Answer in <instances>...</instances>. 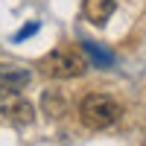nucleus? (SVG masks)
<instances>
[{"instance_id": "nucleus-7", "label": "nucleus", "mask_w": 146, "mask_h": 146, "mask_svg": "<svg viewBox=\"0 0 146 146\" xmlns=\"http://www.w3.org/2000/svg\"><path fill=\"white\" fill-rule=\"evenodd\" d=\"M85 53L91 56V62H96L100 67H111L114 64V56L111 53H105L100 44H94V41H85Z\"/></svg>"}, {"instance_id": "nucleus-2", "label": "nucleus", "mask_w": 146, "mask_h": 146, "mask_svg": "<svg viewBox=\"0 0 146 146\" xmlns=\"http://www.w3.org/2000/svg\"><path fill=\"white\" fill-rule=\"evenodd\" d=\"M41 73L50 79H79L88 73V62L73 50H53L41 58Z\"/></svg>"}, {"instance_id": "nucleus-6", "label": "nucleus", "mask_w": 146, "mask_h": 146, "mask_svg": "<svg viewBox=\"0 0 146 146\" xmlns=\"http://www.w3.org/2000/svg\"><path fill=\"white\" fill-rule=\"evenodd\" d=\"M41 108H44V114L53 117V120H58V117L67 114V102H64V96L58 91H44L41 94Z\"/></svg>"}, {"instance_id": "nucleus-5", "label": "nucleus", "mask_w": 146, "mask_h": 146, "mask_svg": "<svg viewBox=\"0 0 146 146\" xmlns=\"http://www.w3.org/2000/svg\"><path fill=\"white\" fill-rule=\"evenodd\" d=\"M114 0H85V15H88L91 23H96V27H102V23L114 15Z\"/></svg>"}, {"instance_id": "nucleus-1", "label": "nucleus", "mask_w": 146, "mask_h": 146, "mask_svg": "<svg viewBox=\"0 0 146 146\" xmlns=\"http://www.w3.org/2000/svg\"><path fill=\"white\" fill-rule=\"evenodd\" d=\"M120 114H123V108L114 96L108 94H88L85 100L79 102V120L85 129L91 131H102V129H111Z\"/></svg>"}, {"instance_id": "nucleus-3", "label": "nucleus", "mask_w": 146, "mask_h": 146, "mask_svg": "<svg viewBox=\"0 0 146 146\" xmlns=\"http://www.w3.org/2000/svg\"><path fill=\"white\" fill-rule=\"evenodd\" d=\"M0 114L9 117L12 123H21V126H29L35 120L32 105L27 102V96L18 88H0Z\"/></svg>"}, {"instance_id": "nucleus-8", "label": "nucleus", "mask_w": 146, "mask_h": 146, "mask_svg": "<svg viewBox=\"0 0 146 146\" xmlns=\"http://www.w3.org/2000/svg\"><path fill=\"white\" fill-rule=\"evenodd\" d=\"M38 32V23H27L23 29H18L15 35H12V41H23V38H29V35H35Z\"/></svg>"}, {"instance_id": "nucleus-4", "label": "nucleus", "mask_w": 146, "mask_h": 146, "mask_svg": "<svg viewBox=\"0 0 146 146\" xmlns=\"http://www.w3.org/2000/svg\"><path fill=\"white\" fill-rule=\"evenodd\" d=\"M32 82V73L27 67H18V64H9V62H0V88H27Z\"/></svg>"}]
</instances>
